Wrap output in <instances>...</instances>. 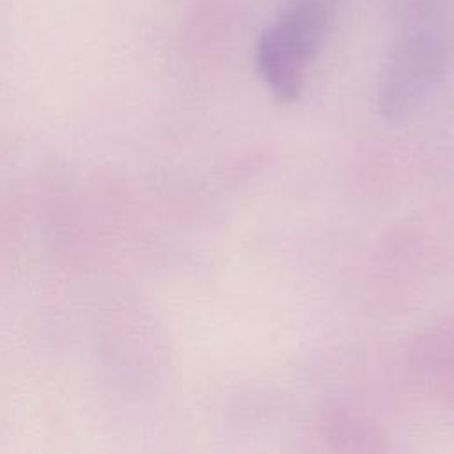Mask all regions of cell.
Masks as SVG:
<instances>
[{"mask_svg":"<svg viewBox=\"0 0 454 454\" xmlns=\"http://www.w3.org/2000/svg\"><path fill=\"white\" fill-rule=\"evenodd\" d=\"M454 53V0H401L397 32L378 80L387 119L415 110L443 78Z\"/></svg>","mask_w":454,"mask_h":454,"instance_id":"cell-1","label":"cell"},{"mask_svg":"<svg viewBox=\"0 0 454 454\" xmlns=\"http://www.w3.org/2000/svg\"><path fill=\"white\" fill-rule=\"evenodd\" d=\"M328 23V0H289L261 34L255 48L257 71L280 101L300 96L305 71L323 44Z\"/></svg>","mask_w":454,"mask_h":454,"instance_id":"cell-2","label":"cell"}]
</instances>
